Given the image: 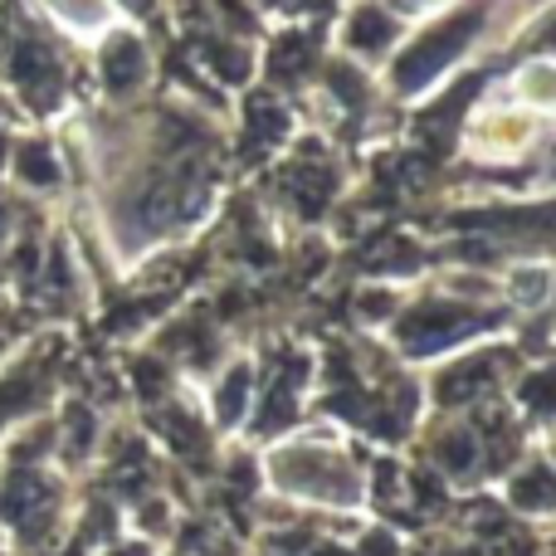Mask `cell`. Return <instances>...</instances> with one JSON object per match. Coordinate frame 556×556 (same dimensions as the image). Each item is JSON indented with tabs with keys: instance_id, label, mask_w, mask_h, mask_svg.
I'll return each mask as SVG.
<instances>
[{
	"instance_id": "15",
	"label": "cell",
	"mask_w": 556,
	"mask_h": 556,
	"mask_svg": "<svg viewBox=\"0 0 556 556\" xmlns=\"http://www.w3.org/2000/svg\"><path fill=\"white\" fill-rule=\"evenodd\" d=\"M508 405L528 420L532 434L556 425V356H528L508 386Z\"/></svg>"
},
{
	"instance_id": "10",
	"label": "cell",
	"mask_w": 556,
	"mask_h": 556,
	"mask_svg": "<svg viewBox=\"0 0 556 556\" xmlns=\"http://www.w3.org/2000/svg\"><path fill=\"white\" fill-rule=\"evenodd\" d=\"M195 401H201L211 430L225 444L244 440V425L254 410V346H235L201 386H195Z\"/></svg>"
},
{
	"instance_id": "12",
	"label": "cell",
	"mask_w": 556,
	"mask_h": 556,
	"mask_svg": "<svg viewBox=\"0 0 556 556\" xmlns=\"http://www.w3.org/2000/svg\"><path fill=\"white\" fill-rule=\"evenodd\" d=\"M298 137V117L288 93H274L269 84H250L240 88V152L254 162L283 156Z\"/></svg>"
},
{
	"instance_id": "14",
	"label": "cell",
	"mask_w": 556,
	"mask_h": 556,
	"mask_svg": "<svg viewBox=\"0 0 556 556\" xmlns=\"http://www.w3.org/2000/svg\"><path fill=\"white\" fill-rule=\"evenodd\" d=\"M152 45L132 25H108L98 35V78L108 98H137L152 84Z\"/></svg>"
},
{
	"instance_id": "20",
	"label": "cell",
	"mask_w": 556,
	"mask_h": 556,
	"mask_svg": "<svg viewBox=\"0 0 556 556\" xmlns=\"http://www.w3.org/2000/svg\"><path fill=\"white\" fill-rule=\"evenodd\" d=\"M386 5H391L405 25H415V20H430V15H440V10H450L454 0H386Z\"/></svg>"
},
{
	"instance_id": "22",
	"label": "cell",
	"mask_w": 556,
	"mask_h": 556,
	"mask_svg": "<svg viewBox=\"0 0 556 556\" xmlns=\"http://www.w3.org/2000/svg\"><path fill=\"white\" fill-rule=\"evenodd\" d=\"M538 444H542V450H547V459L556 464V425H547V430L538 434Z\"/></svg>"
},
{
	"instance_id": "16",
	"label": "cell",
	"mask_w": 556,
	"mask_h": 556,
	"mask_svg": "<svg viewBox=\"0 0 556 556\" xmlns=\"http://www.w3.org/2000/svg\"><path fill=\"white\" fill-rule=\"evenodd\" d=\"M410 298V283H391V278H362L346 298V317L362 337H381L386 327L395 323V313L405 307Z\"/></svg>"
},
{
	"instance_id": "3",
	"label": "cell",
	"mask_w": 556,
	"mask_h": 556,
	"mask_svg": "<svg viewBox=\"0 0 556 556\" xmlns=\"http://www.w3.org/2000/svg\"><path fill=\"white\" fill-rule=\"evenodd\" d=\"M518 332V323L508 317L503 303H464V298H450L444 288H434L430 278L410 283V298L395 313V323L381 332V342L391 346L395 362L415 366H434L440 356H454L473 342H489V337Z\"/></svg>"
},
{
	"instance_id": "7",
	"label": "cell",
	"mask_w": 556,
	"mask_h": 556,
	"mask_svg": "<svg viewBox=\"0 0 556 556\" xmlns=\"http://www.w3.org/2000/svg\"><path fill=\"white\" fill-rule=\"evenodd\" d=\"M542 147V117L518 108L513 98L479 103L464 123V152L483 166H513Z\"/></svg>"
},
{
	"instance_id": "18",
	"label": "cell",
	"mask_w": 556,
	"mask_h": 556,
	"mask_svg": "<svg viewBox=\"0 0 556 556\" xmlns=\"http://www.w3.org/2000/svg\"><path fill=\"white\" fill-rule=\"evenodd\" d=\"M15 166H20V176H25L35 191H54L64 176H59V162H54V152H49L45 142H25L15 152Z\"/></svg>"
},
{
	"instance_id": "11",
	"label": "cell",
	"mask_w": 556,
	"mask_h": 556,
	"mask_svg": "<svg viewBox=\"0 0 556 556\" xmlns=\"http://www.w3.org/2000/svg\"><path fill=\"white\" fill-rule=\"evenodd\" d=\"M493 498H498L518 522L552 528V518H556V464L547 459V450L532 444L518 464H508V469L493 479Z\"/></svg>"
},
{
	"instance_id": "19",
	"label": "cell",
	"mask_w": 556,
	"mask_h": 556,
	"mask_svg": "<svg viewBox=\"0 0 556 556\" xmlns=\"http://www.w3.org/2000/svg\"><path fill=\"white\" fill-rule=\"evenodd\" d=\"M518 45L528 49V54H547L556 59V0L542 10H532L528 20L518 25Z\"/></svg>"
},
{
	"instance_id": "17",
	"label": "cell",
	"mask_w": 556,
	"mask_h": 556,
	"mask_svg": "<svg viewBox=\"0 0 556 556\" xmlns=\"http://www.w3.org/2000/svg\"><path fill=\"white\" fill-rule=\"evenodd\" d=\"M508 98L528 113H538L542 123L556 117V59L547 54H522L508 74Z\"/></svg>"
},
{
	"instance_id": "6",
	"label": "cell",
	"mask_w": 556,
	"mask_h": 556,
	"mask_svg": "<svg viewBox=\"0 0 556 556\" xmlns=\"http://www.w3.org/2000/svg\"><path fill=\"white\" fill-rule=\"evenodd\" d=\"M410 454L444 483L450 493L489 489V459H483L479 430L469 415H440L425 410V420L410 434Z\"/></svg>"
},
{
	"instance_id": "4",
	"label": "cell",
	"mask_w": 556,
	"mask_h": 556,
	"mask_svg": "<svg viewBox=\"0 0 556 556\" xmlns=\"http://www.w3.org/2000/svg\"><path fill=\"white\" fill-rule=\"evenodd\" d=\"M317 346L303 337H269L254 346V410L240 444H269L278 434L313 420Z\"/></svg>"
},
{
	"instance_id": "2",
	"label": "cell",
	"mask_w": 556,
	"mask_h": 556,
	"mask_svg": "<svg viewBox=\"0 0 556 556\" xmlns=\"http://www.w3.org/2000/svg\"><path fill=\"white\" fill-rule=\"evenodd\" d=\"M493 15H498V0H454L450 10L430 20H415L410 35L401 39L386 68L376 74L381 93H391L395 103H415V98H430L444 78H454L464 64L473 59V49L489 39Z\"/></svg>"
},
{
	"instance_id": "8",
	"label": "cell",
	"mask_w": 556,
	"mask_h": 556,
	"mask_svg": "<svg viewBox=\"0 0 556 556\" xmlns=\"http://www.w3.org/2000/svg\"><path fill=\"white\" fill-rule=\"evenodd\" d=\"M342 195V166L332 152H313V142H298L278 156V211H288L298 225H317L332 201Z\"/></svg>"
},
{
	"instance_id": "23",
	"label": "cell",
	"mask_w": 556,
	"mask_h": 556,
	"mask_svg": "<svg viewBox=\"0 0 556 556\" xmlns=\"http://www.w3.org/2000/svg\"><path fill=\"white\" fill-rule=\"evenodd\" d=\"M538 323H552V342H556V303H552V313H547V317H538Z\"/></svg>"
},
{
	"instance_id": "24",
	"label": "cell",
	"mask_w": 556,
	"mask_h": 556,
	"mask_svg": "<svg viewBox=\"0 0 556 556\" xmlns=\"http://www.w3.org/2000/svg\"><path fill=\"white\" fill-rule=\"evenodd\" d=\"M552 532H556V518H552Z\"/></svg>"
},
{
	"instance_id": "9",
	"label": "cell",
	"mask_w": 556,
	"mask_h": 556,
	"mask_svg": "<svg viewBox=\"0 0 556 556\" xmlns=\"http://www.w3.org/2000/svg\"><path fill=\"white\" fill-rule=\"evenodd\" d=\"M405 35H410V25H405L386 0H346L342 20H337V29H332V49L342 59H352V64L381 74L386 59L401 49Z\"/></svg>"
},
{
	"instance_id": "13",
	"label": "cell",
	"mask_w": 556,
	"mask_h": 556,
	"mask_svg": "<svg viewBox=\"0 0 556 556\" xmlns=\"http://www.w3.org/2000/svg\"><path fill=\"white\" fill-rule=\"evenodd\" d=\"M498 303L513 323H538L556 303V254H508L498 264Z\"/></svg>"
},
{
	"instance_id": "5",
	"label": "cell",
	"mask_w": 556,
	"mask_h": 556,
	"mask_svg": "<svg viewBox=\"0 0 556 556\" xmlns=\"http://www.w3.org/2000/svg\"><path fill=\"white\" fill-rule=\"evenodd\" d=\"M528 342L518 332L489 337V342H473L454 356H440L434 366L420 371V391H425V410L440 415H469L489 401H503L518 376V366L528 362Z\"/></svg>"
},
{
	"instance_id": "21",
	"label": "cell",
	"mask_w": 556,
	"mask_h": 556,
	"mask_svg": "<svg viewBox=\"0 0 556 556\" xmlns=\"http://www.w3.org/2000/svg\"><path fill=\"white\" fill-rule=\"evenodd\" d=\"M103 556H162L152 538H142V532H127V538H113L103 547Z\"/></svg>"
},
{
	"instance_id": "1",
	"label": "cell",
	"mask_w": 556,
	"mask_h": 556,
	"mask_svg": "<svg viewBox=\"0 0 556 556\" xmlns=\"http://www.w3.org/2000/svg\"><path fill=\"white\" fill-rule=\"evenodd\" d=\"M366 450L332 420H303L298 430L260 444L264 493L298 513L323 518H366Z\"/></svg>"
}]
</instances>
